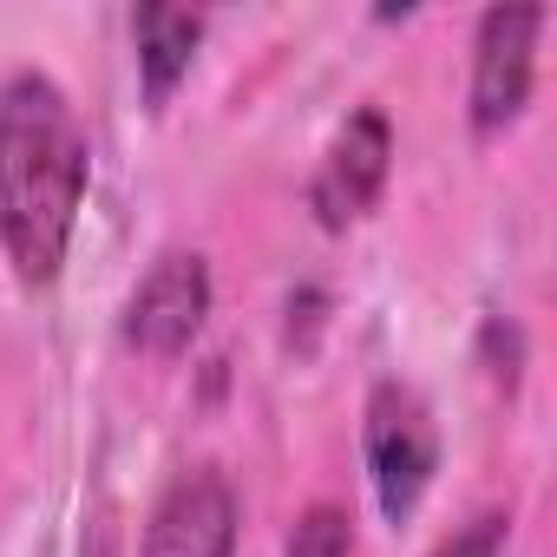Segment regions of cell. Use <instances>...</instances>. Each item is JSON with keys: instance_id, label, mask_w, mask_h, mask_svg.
<instances>
[{"instance_id": "1", "label": "cell", "mask_w": 557, "mask_h": 557, "mask_svg": "<svg viewBox=\"0 0 557 557\" xmlns=\"http://www.w3.org/2000/svg\"><path fill=\"white\" fill-rule=\"evenodd\" d=\"M92 184V145L73 99L47 73L0 86V249L27 289H47Z\"/></svg>"}, {"instance_id": "2", "label": "cell", "mask_w": 557, "mask_h": 557, "mask_svg": "<svg viewBox=\"0 0 557 557\" xmlns=\"http://www.w3.org/2000/svg\"><path fill=\"white\" fill-rule=\"evenodd\" d=\"M361 453H368V479L387 524H407L440 472V426L407 381H374L361 407Z\"/></svg>"}, {"instance_id": "3", "label": "cell", "mask_w": 557, "mask_h": 557, "mask_svg": "<svg viewBox=\"0 0 557 557\" xmlns=\"http://www.w3.org/2000/svg\"><path fill=\"white\" fill-rule=\"evenodd\" d=\"M537 34H544V8H485L479 14L472 92H466V119L479 138H498L505 125H518L531 79H537Z\"/></svg>"}, {"instance_id": "4", "label": "cell", "mask_w": 557, "mask_h": 557, "mask_svg": "<svg viewBox=\"0 0 557 557\" xmlns=\"http://www.w3.org/2000/svg\"><path fill=\"white\" fill-rule=\"evenodd\" d=\"M210 315V262L197 249H164L125 302V342L138 355L177 361Z\"/></svg>"}, {"instance_id": "5", "label": "cell", "mask_w": 557, "mask_h": 557, "mask_svg": "<svg viewBox=\"0 0 557 557\" xmlns=\"http://www.w3.org/2000/svg\"><path fill=\"white\" fill-rule=\"evenodd\" d=\"M138 557H236V492L216 466L177 472L145 518Z\"/></svg>"}, {"instance_id": "6", "label": "cell", "mask_w": 557, "mask_h": 557, "mask_svg": "<svg viewBox=\"0 0 557 557\" xmlns=\"http://www.w3.org/2000/svg\"><path fill=\"white\" fill-rule=\"evenodd\" d=\"M387 171H394V125H387V112L361 106L335 132V145H329V158L315 171V190H309L322 230H348L355 216H368L381 203V190H387Z\"/></svg>"}, {"instance_id": "7", "label": "cell", "mask_w": 557, "mask_h": 557, "mask_svg": "<svg viewBox=\"0 0 557 557\" xmlns=\"http://www.w3.org/2000/svg\"><path fill=\"white\" fill-rule=\"evenodd\" d=\"M132 40H138V86H145V106H164L177 92V79L190 73L197 60V40H203V14L197 8H151L132 14Z\"/></svg>"}, {"instance_id": "8", "label": "cell", "mask_w": 557, "mask_h": 557, "mask_svg": "<svg viewBox=\"0 0 557 557\" xmlns=\"http://www.w3.org/2000/svg\"><path fill=\"white\" fill-rule=\"evenodd\" d=\"M283 557H355V518H348L335 498H315V505L296 518Z\"/></svg>"}, {"instance_id": "9", "label": "cell", "mask_w": 557, "mask_h": 557, "mask_svg": "<svg viewBox=\"0 0 557 557\" xmlns=\"http://www.w3.org/2000/svg\"><path fill=\"white\" fill-rule=\"evenodd\" d=\"M505 531H511V518L505 511H479L472 524H459L433 557H498L505 550Z\"/></svg>"}]
</instances>
